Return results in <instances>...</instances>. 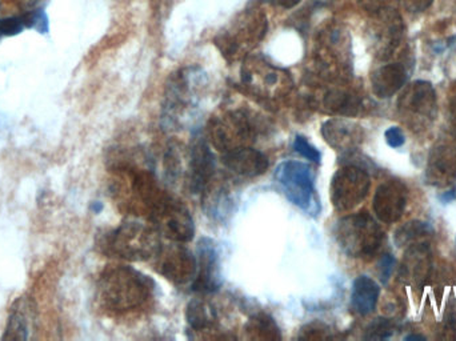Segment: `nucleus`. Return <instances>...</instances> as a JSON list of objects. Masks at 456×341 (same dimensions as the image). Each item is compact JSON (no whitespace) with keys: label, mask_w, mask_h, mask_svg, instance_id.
<instances>
[{"label":"nucleus","mask_w":456,"mask_h":341,"mask_svg":"<svg viewBox=\"0 0 456 341\" xmlns=\"http://www.w3.org/2000/svg\"><path fill=\"white\" fill-rule=\"evenodd\" d=\"M152 288L147 276L133 268L115 265L104 270L99 278V302L112 313H133L150 302Z\"/></svg>","instance_id":"nucleus-1"},{"label":"nucleus","mask_w":456,"mask_h":341,"mask_svg":"<svg viewBox=\"0 0 456 341\" xmlns=\"http://www.w3.org/2000/svg\"><path fill=\"white\" fill-rule=\"evenodd\" d=\"M160 247L157 231L138 220L123 223L102 241V248L106 254L131 262L155 257Z\"/></svg>","instance_id":"nucleus-2"},{"label":"nucleus","mask_w":456,"mask_h":341,"mask_svg":"<svg viewBox=\"0 0 456 341\" xmlns=\"http://www.w3.org/2000/svg\"><path fill=\"white\" fill-rule=\"evenodd\" d=\"M383 231L369 212L348 215L335 225V239L342 251L355 259H367L382 246Z\"/></svg>","instance_id":"nucleus-3"},{"label":"nucleus","mask_w":456,"mask_h":341,"mask_svg":"<svg viewBox=\"0 0 456 341\" xmlns=\"http://www.w3.org/2000/svg\"><path fill=\"white\" fill-rule=\"evenodd\" d=\"M257 125L255 118L244 110H227L214 118L208 126V138L219 151L251 147L256 138Z\"/></svg>","instance_id":"nucleus-4"},{"label":"nucleus","mask_w":456,"mask_h":341,"mask_svg":"<svg viewBox=\"0 0 456 341\" xmlns=\"http://www.w3.org/2000/svg\"><path fill=\"white\" fill-rule=\"evenodd\" d=\"M240 77L249 93L265 99L281 98L294 87L289 71L263 58L247 56L241 66Z\"/></svg>","instance_id":"nucleus-5"},{"label":"nucleus","mask_w":456,"mask_h":341,"mask_svg":"<svg viewBox=\"0 0 456 341\" xmlns=\"http://www.w3.org/2000/svg\"><path fill=\"white\" fill-rule=\"evenodd\" d=\"M314 171L307 163L287 160L275 170V182L289 201L303 211L316 215L321 206L316 200Z\"/></svg>","instance_id":"nucleus-6"},{"label":"nucleus","mask_w":456,"mask_h":341,"mask_svg":"<svg viewBox=\"0 0 456 341\" xmlns=\"http://www.w3.org/2000/svg\"><path fill=\"white\" fill-rule=\"evenodd\" d=\"M267 32V18L262 12H244L238 20L216 37V45L228 59L247 55L259 45Z\"/></svg>","instance_id":"nucleus-7"},{"label":"nucleus","mask_w":456,"mask_h":341,"mask_svg":"<svg viewBox=\"0 0 456 341\" xmlns=\"http://www.w3.org/2000/svg\"><path fill=\"white\" fill-rule=\"evenodd\" d=\"M399 111L404 122L415 128H426L438 114V101L433 85L426 80H418L402 93Z\"/></svg>","instance_id":"nucleus-8"},{"label":"nucleus","mask_w":456,"mask_h":341,"mask_svg":"<svg viewBox=\"0 0 456 341\" xmlns=\"http://www.w3.org/2000/svg\"><path fill=\"white\" fill-rule=\"evenodd\" d=\"M371 179L363 168L358 166H346L332 177L330 196L334 208L348 212L355 208L369 195Z\"/></svg>","instance_id":"nucleus-9"},{"label":"nucleus","mask_w":456,"mask_h":341,"mask_svg":"<svg viewBox=\"0 0 456 341\" xmlns=\"http://www.w3.org/2000/svg\"><path fill=\"white\" fill-rule=\"evenodd\" d=\"M151 220L168 239L176 243H187L194 239V220L189 209L170 195L160 204Z\"/></svg>","instance_id":"nucleus-10"},{"label":"nucleus","mask_w":456,"mask_h":341,"mask_svg":"<svg viewBox=\"0 0 456 341\" xmlns=\"http://www.w3.org/2000/svg\"><path fill=\"white\" fill-rule=\"evenodd\" d=\"M154 259L158 272L173 283L186 284L197 276V257L179 244L160 247Z\"/></svg>","instance_id":"nucleus-11"},{"label":"nucleus","mask_w":456,"mask_h":341,"mask_svg":"<svg viewBox=\"0 0 456 341\" xmlns=\"http://www.w3.org/2000/svg\"><path fill=\"white\" fill-rule=\"evenodd\" d=\"M197 276L194 279V291L211 294L221 286V268L216 244L210 239H200L197 252Z\"/></svg>","instance_id":"nucleus-12"},{"label":"nucleus","mask_w":456,"mask_h":341,"mask_svg":"<svg viewBox=\"0 0 456 341\" xmlns=\"http://www.w3.org/2000/svg\"><path fill=\"white\" fill-rule=\"evenodd\" d=\"M406 185L399 180H388L379 185L374 196V211L383 223L398 222L407 206Z\"/></svg>","instance_id":"nucleus-13"},{"label":"nucleus","mask_w":456,"mask_h":341,"mask_svg":"<svg viewBox=\"0 0 456 341\" xmlns=\"http://www.w3.org/2000/svg\"><path fill=\"white\" fill-rule=\"evenodd\" d=\"M216 172L214 155L202 138L194 142L190 155L189 184L194 193L205 192Z\"/></svg>","instance_id":"nucleus-14"},{"label":"nucleus","mask_w":456,"mask_h":341,"mask_svg":"<svg viewBox=\"0 0 456 341\" xmlns=\"http://www.w3.org/2000/svg\"><path fill=\"white\" fill-rule=\"evenodd\" d=\"M37 319V307L29 297H19L10 310L2 340H28Z\"/></svg>","instance_id":"nucleus-15"},{"label":"nucleus","mask_w":456,"mask_h":341,"mask_svg":"<svg viewBox=\"0 0 456 341\" xmlns=\"http://www.w3.org/2000/svg\"><path fill=\"white\" fill-rule=\"evenodd\" d=\"M322 135L338 151H351L363 142V130L351 120L330 119L322 126Z\"/></svg>","instance_id":"nucleus-16"},{"label":"nucleus","mask_w":456,"mask_h":341,"mask_svg":"<svg viewBox=\"0 0 456 341\" xmlns=\"http://www.w3.org/2000/svg\"><path fill=\"white\" fill-rule=\"evenodd\" d=\"M222 162H224V167L235 174L236 176L255 177L268 170L267 157L252 147H244V149L226 152L222 158Z\"/></svg>","instance_id":"nucleus-17"},{"label":"nucleus","mask_w":456,"mask_h":341,"mask_svg":"<svg viewBox=\"0 0 456 341\" xmlns=\"http://www.w3.org/2000/svg\"><path fill=\"white\" fill-rule=\"evenodd\" d=\"M428 180L436 187H449L456 180V149L439 146L428 159Z\"/></svg>","instance_id":"nucleus-18"},{"label":"nucleus","mask_w":456,"mask_h":341,"mask_svg":"<svg viewBox=\"0 0 456 341\" xmlns=\"http://www.w3.org/2000/svg\"><path fill=\"white\" fill-rule=\"evenodd\" d=\"M407 69L403 64H385L375 69L371 75V87L375 95L380 99H388L401 91L407 83Z\"/></svg>","instance_id":"nucleus-19"},{"label":"nucleus","mask_w":456,"mask_h":341,"mask_svg":"<svg viewBox=\"0 0 456 341\" xmlns=\"http://www.w3.org/2000/svg\"><path fill=\"white\" fill-rule=\"evenodd\" d=\"M322 107L330 114L355 117L363 109L362 99L353 91L332 88L322 98Z\"/></svg>","instance_id":"nucleus-20"},{"label":"nucleus","mask_w":456,"mask_h":341,"mask_svg":"<svg viewBox=\"0 0 456 341\" xmlns=\"http://www.w3.org/2000/svg\"><path fill=\"white\" fill-rule=\"evenodd\" d=\"M380 288L377 281L369 276H359L353 284L351 292V305L359 315H370L377 307Z\"/></svg>","instance_id":"nucleus-21"},{"label":"nucleus","mask_w":456,"mask_h":341,"mask_svg":"<svg viewBox=\"0 0 456 341\" xmlns=\"http://www.w3.org/2000/svg\"><path fill=\"white\" fill-rule=\"evenodd\" d=\"M430 255L428 254V248L425 246L412 247L406 255L404 260L403 272L404 278L412 281H420L428 276V259Z\"/></svg>","instance_id":"nucleus-22"},{"label":"nucleus","mask_w":456,"mask_h":341,"mask_svg":"<svg viewBox=\"0 0 456 341\" xmlns=\"http://www.w3.org/2000/svg\"><path fill=\"white\" fill-rule=\"evenodd\" d=\"M187 321L195 332H208L216 321V313L210 305L200 300H194L187 307Z\"/></svg>","instance_id":"nucleus-23"},{"label":"nucleus","mask_w":456,"mask_h":341,"mask_svg":"<svg viewBox=\"0 0 456 341\" xmlns=\"http://www.w3.org/2000/svg\"><path fill=\"white\" fill-rule=\"evenodd\" d=\"M247 335L249 339L255 340H281V335L279 332L275 321L267 315H256L247 324Z\"/></svg>","instance_id":"nucleus-24"},{"label":"nucleus","mask_w":456,"mask_h":341,"mask_svg":"<svg viewBox=\"0 0 456 341\" xmlns=\"http://www.w3.org/2000/svg\"><path fill=\"white\" fill-rule=\"evenodd\" d=\"M433 232V228L428 223L412 222L407 223L396 232L395 241L399 247L406 246L422 236L428 235Z\"/></svg>","instance_id":"nucleus-25"},{"label":"nucleus","mask_w":456,"mask_h":341,"mask_svg":"<svg viewBox=\"0 0 456 341\" xmlns=\"http://www.w3.org/2000/svg\"><path fill=\"white\" fill-rule=\"evenodd\" d=\"M394 334L393 326L386 319H377L366 331V339L383 340Z\"/></svg>","instance_id":"nucleus-26"},{"label":"nucleus","mask_w":456,"mask_h":341,"mask_svg":"<svg viewBox=\"0 0 456 341\" xmlns=\"http://www.w3.org/2000/svg\"><path fill=\"white\" fill-rule=\"evenodd\" d=\"M24 27L26 23H24L23 15L0 19V35L4 37H15L23 31Z\"/></svg>","instance_id":"nucleus-27"},{"label":"nucleus","mask_w":456,"mask_h":341,"mask_svg":"<svg viewBox=\"0 0 456 341\" xmlns=\"http://www.w3.org/2000/svg\"><path fill=\"white\" fill-rule=\"evenodd\" d=\"M294 149L297 154L302 155L305 159L311 160V162L319 163L322 159L321 152L315 149V147L311 146L308 143L307 139L302 138V136H297L294 142Z\"/></svg>","instance_id":"nucleus-28"},{"label":"nucleus","mask_w":456,"mask_h":341,"mask_svg":"<svg viewBox=\"0 0 456 341\" xmlns=\"http://www.w3.org/2000/svg\"><path fill=\"white\" fill-rule=\"evenodd\" d=\"M386 142L391 149H399L406 143V136L399 127H390L385 134Z\"/></svg>","instance_id":"nucleus-29"},{"label":"nucleus","mask_w":456,"mask_h":341,"mask_svg":"<svg viewBox=\"0 0 456 341\" xmlns=\"http://www.w3.org/2000/svg\"><path fill=\"white\" fill-rule=\"evenodd\" d=\"M394 264H395V260H394V257L391 256V255H383L379 264H378L380 280H382L383 283H387L388 279L393 275Z\"/></svg>","instance_id":"nucleus-30"},{"label":"nucleus","mask_w":456,"mask_h":341,"mask_svg":"<svg viewBox=\"0 0 456 341\" xmlns=\"http://www.w3.org/2000/svg\"><path fill=\"white\" fill-rule=\"evenodd\" d=\"M404 10L412 13L425 12L433 5L434 0H401Z\"/></svg>","instance_id":"nucleus-31"},{"label":"nucleus","mask_w":456,"mask_h":341,"mask_svg":"<svg viewBox=\"0 0 456 341\" xmlns=\"http://www.w3.org/2000/svg\"><path fill=\"white\" fill-rule=\"evenodd\" d=\"M267 2L278 5V7L286 8V10H291V8L297 7L302 0H267Z\"/></svg>","instance_id":"nucleus-32"},{"label":"nucleus","mask_w":456,"mask_h":341,"mask_svg":"<svg viewBox=\"0 0 456 341\" xmlns=\"http://www.w3.org/2000/svg\"><path fill=\"white\" fill-rule=\"evenodd\" d=\"M455 188H452V190L447 191V192H444V195L441 196V200L444 201V203H450V201L455 200Z\"/></svg>","instance_id":"nucleus-33"},{"label":"nucleus","mask_w":456,"mask_h":341,"mask_svg":"<svg viewBox=\"0 0 456 341\" xmlns=\"http://www.w3.org/2000/svg\"><path fill=\"white\" fill-rule=\"evenodd\" d=\"M406 340H426V337H419V335H411V337H407Z\"/></svg>","instance_id":"nucleus-34"}]
</instances>
